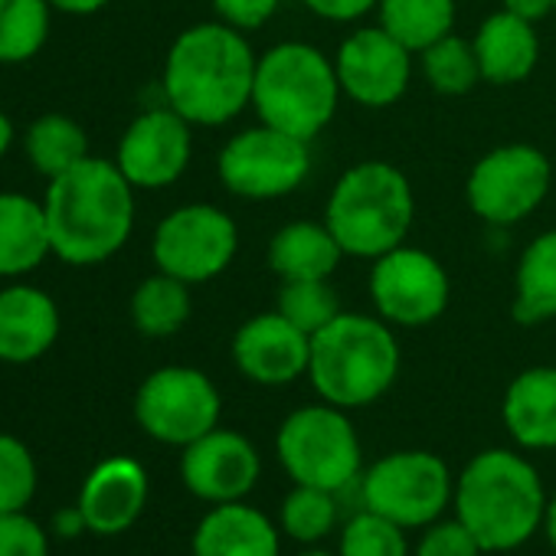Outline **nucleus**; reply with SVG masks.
Wrapping results in <instances>:
<instances>
[{
  "label": "nucleus",
  "mask_w": 556,
  "mask_h": 556,
  "mask_svg": "<svg viewBox=\"0 0 556 556\" xmlns=\"http://www.w3.org/2000/svg\"><path fill=\"white\" fill-rule=\"evenodd\" d=\"M400 377V344L380 315L341 312L312 334L308 380L318 396L341 409H361L390 393Z\"/></svg>",
  "instance_id": "obj_4"
},
{
  "label": "nucleus",
  "mask_w": 556,
  "mask_h": 556,
  "mask_svg": "<svg viewBox=\"0 0 556 556\" xmlns=\"http://www.w3.org/2000/svg\"><path fill=\"white\" fill-rule=\"evenodd\" d=\"M53 527H56V533H60V536H79L83 530H89V527H86V517H83V510H79V507H73V510H60V514H56V520H53Z\"/></svg>",
  "instance_id": "obj_41"
},
{
  "label": "nucleus",
  "mask_w": 556,
  "mask_h": 556,
  "mask_svg": "<svg viewBox=\"0 0 556 556\" xmlns=\"http://www.w3.org/2000/svg\"><path fill=\"white\" fill-rule=\"evenodd\" d=\"M216 174L219 184L242 200L289 197L312 174V141L258 122L223 144Z\"/></svg>",
  "instance_id": "obj_8"
},
{
  "label": "nucleus",
  "mask_w": 556,
  "mask_h": 556,
  "mask_svg": "<svg viewBox=\"0 0 556 556\" xmlns=\"http://www.w3.org/2000/svg\"><path fill=\"white\" fill-rule=\"evenodd\" d=\"M452 504L484 553L523 546L546 514V494L536 468L507 448L478 452L462 468Z\"/></svg>",
  "instance_id": "obj_3"
},
{
  "label": "nucleus",
  "mask_w": 556,
  "mask_h": 556,
  "mask_svg": "<svg viewBox=\"0 0 556 556\" xmlns=\"http://www.w3.org/2000/svg\"><path fill=\"white\" fill-rule=\"evenodd\" d=\"M0 556H50V540L24 510L0 514Z\"/></svg>",
  "instance_id": "obj_36"
},
{
  "label": "nucleus",
  "mask_w": 556,
  "mask_h": 556,
  "mask_svg": "<svg viewBox=\"0 0 556 556\" xmlns=\"http://www.w3.org/2000/svg\"><path fill=\"white\" fill-rule=\"evenodd\" d=\"M361 497L364 507L390 517L403 530L429 527L445 514L448 501L455 497V481L439 455L406 448L383 455L370 465L361 481Z\"/></svg>",
  "instance_id": "obj_10"
},
{
  "label": "nucleus",
  "mask_w": 556,
  "mask_h": 556,
  "mask_svg": "<svg viewBox=\"0 0 556 556\" xmlns=\"http://www.w3.org/2000/svg\"><path fill=\"white\" fill-rule=\"evenodd\" d=\"M14 122L4 115V112H0V157H4L8 151H11V144H14Z\"/></svg>",
  "instance_id": "obj_43"
},
{
  "label": "nucleus",
  "mask_w": 556,
  "mask_h": 556,
  "mask_svg": "<svg viewBox=\"0 0 556 556\" xmlns=\"http://www.w3.org/2000/svg\"><path fill=\"white\" fill-rule=\"evenodd\" d=\"M308 361L312 338L278 312L252 315L232 334V364L252 383L286 387L299 377H308Z\"/></svg>",
  "instance_id": "obj_17"
},
{
  "label": "nucleus",
  "mask_w": 556,
  "mask_h": 556,
  "mask_svg": "<svg viewBox=\"0 0 556 556\" xmlns=\"http://www.w3.org/2000/svg\"><path fill=\"white\" fill-rule=\"evenodd\" d=\"M543 530H546V540L549 546L556 549V494L546 501V514H543Z\"/></svg>",
  "instance_id": "obj_42"
},
{
  "label": "nucleus",
  "mask_w": 556,
  "mask_h": 556,
  "mask_svg": "<svg viewBox=\"0 0 556 556\" xmlns=\"http://www.w3.org/2000/svg\"><path fill=\"white\" fill-rule=\"evenodd\" d=\"M344 258L341 242L328 229V223L295 219L286 223L268 242V265L282 282H302V278H331Z\"/></svg>",
  "instance_id": "obj_24"
},
{
  "label": "nucleus",
  "mask_w": 556,
  "mask_h": 556,
  "mask_svg": "<svg viewBox=\"0 0 556 556\" xmlns=\"http://www.w3.org/2000/svg\"><path fill=\"white\" fill-rule=\"evenodd\" d=\"M190 286L167 271H154L131 295V325L144 338H170L190 321Z\"/></svg>",
  "instance_id": "obj_26"
},
{
  "label": "nucleus",
  "mask_w": 556,
  "mask_h": 556,
  "mask_svg": "<svg viewBox=\"0 0 556 556\" xmlns=\"http://www.w3.org/2000/svg\"><path fill=\"white\" fill-rule=\"evenodd\" d=\"M510 315L517 325L556 321V229L533 236L520 252Z\"/></svg>",
  "instance_id": "obj_25"
},
{
  "label": "nucleus",
  "mask_w": 556,
  "mask_h": 556,
  "mask_svg": "<svg viewBox=\"0 0 556 556\" xmlns=\"http://www.w3.org/2000/svg\"><path fill=\"white\" fill-rule=\"evenodd\" d=\"M278 462L295 484L344 491L361 475V439L341 406L315 403L286 416L275 435Z\"/></svg>",
  "instance_id": "obj_7"
},
{
  "label": "nucleus",
  "mask_w": 556,
  "mask_h": 556,
  "mask_svg": "<svg viewBox=\"0 0 556 556\" xmlns=\"http://www.w3.org/2000/svg\"><path fill=\"white\" fill-rule=\"evenodd\" d=\"M239 252L236 219L213 203H184L170 210L151 239L157 271H167L187 286H203L223 275Z\"/></svg>",
  "instance_id": "obj_9"
},
{
  "label": "nucleus",
  "mask_w": 556,
  "mask_h": 556,
  "mask_svg": "<svg viewBox=\"0 0 556 556\" xmlns=\"http://www.w3.org/2000/svg\"><path fill=\"white\" fill-rule=\"evenodd\" d=\"M193 125L170 105L141 112L122 135L115 164L135 190H161L184 177L193 157Z\"/></svg>",
  "instance_id": "obj_15"
},
{
  "label": "nucleus",
  "mask_w": 556,
  "mask_h": 556,
  "mask_svg": "<svg viewBox=\"0 0 556 556\" xmlns=\"http://www.w3.org/2000/svg\"><path fill=\"white\" fill-rule=\"evenodd\" d=\"M501 416L520 448H556V367H530L517 374L504 393Z\"/></svg>",
  "instance_id": "obj_20"
},
{
  "label": "nucleus",
  "mask_w": 556,
  "mask_h": 556,
  "mask_svg": "<svg viewBox=\"0 0 556 556\" xmlns=\"http://www.w3.org/2000/svg\"><path fill=\"white\" fill-rule=\"evenodd\" d=\"M24 151L30 167L53 180L89 157V138L70 115H40L24 135Z\"/></svg>",
  "instance_id": "obj_27"
},
{
  "label": "nucleus",
  "mask_w": 556,
  "mask_h": 556,
  "mask_svg": "<svg viewBox=\"0 0 556 556\" xmlns=\"http://www.w3.org/2000/svg\"><path fill=\"white\" fill-rule=\"evenodd\" d=\"M341 92L364 109L396 105L413 79V53L380 24L361 27L341 40L334 56Z\"/></svg>",
  "instance_id": "obj_14"
},
{
  "label": "nucleus",
  "mask_w": 556,
  "mask_h": 556,
  "mask_svg": "<svg viewBox=\"0 0 556 556\" xmlns=\"http://www.w3.org/2000/svg\"><path fill=\"white\" fill-rule=\"evenodd\" d=\"M278 530L275 523L242 504H216L193 530V556H278Z\"/></svg>",
  "instance_id": "obj_22"
},
{
  "label": "nucleus",
  "mask_w": 556,
  "mask_h": 556,
  "mask_svg": "<svg viewBox=\"0 0 556 556\" xmlns=\"http://www.w3.org/2000/svg\"><path fill=\"white\" fill-rule=\"evenodd\" d=\"M416 216L409 177L390 161H361L331 187L325 223L344 255L380 258L406 242Z\"/></svg>",
  "instance_id": "obj_5"
},
{
  "label": "nucleus",
  "mask_w": 556,
  "mask_h": 556,
  "mask_svg": "<svg viewBox=\"0 0 556 556\" xmlns=\"http://www.w3.org/2000/svg\"><path fill=\"white\" fill-rule=\"evenodd\" d=\"M53 11L60 14H73V17H89V14H99L102 8H109L112 0H50Z\"/></svg>",
  "instance_id": "obj_40"
},
{
  "label": "nucleus",
  "mask_w": 556,
  "mask_h": 556,
  "mask_svg": "<svg viewBox=\"0 0 556 556\" xmlns=\"http://www.w3.org/2000/svg\"><path fill=\"white\" fill-rule=\"evenodd\" d=\"M255 63L245 34L223 21L193 24L170 43L161 89L167 105L190 125L219 128L252 105Z\"/></svg>",
  "instance_id": "obj_1"
},
{
  "label": "nucleus",
  "mask_w": 556,
  "mask_h": 556,
  "mask_svg": "<svg viewBox=\"0 0 556 556\" xmlns=\"http://www.w3.org/2000/svg\"><path fill=\"white\" fill-rule=\"evenodd\" d=\"M278 4L282 0H213V11L226 27L239 34H252L275 17Z\"/></svg>",
  "instance_id": "obj_37"
},
{
  "label": "nucleus",
  "mask_w": 556,
  "mask_h": 556,
  "mask_svg": "<svg viewBox=\"0 0 556 556\" xmlns=\"http://www.w3.org/2000/svg\"><path fill=\"white\" fill-rule=\"evenodd\" d=\"M47 223L53 255L70 265L109 262L131 239L135 187L115 161L86 157L47 187Z\"/></svg>",
  "instance_id": "obj_2"
},
{
  "label": "nucleus",
  "mask_w": 556,
  "mask_h": 556,
  "mask_svg": "<svg viewBox=\"0 0 556 556\" xmlns=\"http://www.w3.org/2000/svg\"><path fill=\"white\" fill-rule=\"evenodd\" d=\"M302 556H334V553H328V549H305Z\"/></svg>",
  "instance_id": "obj_44"
},
{
  "label": "nucleus",
  "mask_w": 556,
  "mask_h": 556,
  "mask_svg": "<svg viewBox=\"0 0 556 556\" xmlns=\"http://www.w3.org/2000/svg\"><path fill=\"white\" fill-rule=\"evenodd\" d=\"M419 60H422L426 83L439 96H468L478 83H484L475 43L458 37V34H448V37L435 40L432 47H426L419 53Z\"/></svg>",
  "instance_id": "obj_30"
},
{
  "label": "nucleus",
  "mask_w": 556,
  "mask_h": 556,
  "mask_svg": "<svg viewBox=\"0 0 556 556\" xmlns=\"http://www.w3.org/2000/svg\"><path fill=\"white\" fill-rule=\"evenodd\" d=\"M278 520H282V530L292 540H299V543H318L338 523V494L334 491H325V488L299 484L282 501V514H278Z\"/></svg>",
  "instance_id": "obj_32"
},
{
  "label": "nucleus",
  "mask_w": 556,
  "mask_h": 556,
  "mask_svg": "<svg viewBox=\"0 0 556 556\" xmlns=\"http://www.w3.org/2000/svg\"><path fill=\"white\" fill-rule=\"evenodd\" d=\"M219 390L197 367H161L135 393L138 426L164 445L187 448L200 435L219 426Z\"/></svg>",
  "instance_id": "obj_12"
},
{
  "label": "nucleus",
  "mask_w": 556,
  "mask_h": 556,
  "mask_svg": "<svg viewBox=\"0 0 556 556\" xmlns=\"http://www.w3.org/2000/svg\"><path fill=\"white\" fill-rule=\"evenodd\" d=\"M341 556H409V546L400 523L364 507L344 523Z\"/></svg>",
  "instance_id": "obj_34"
},
{
  "label": "nucleus",
  "mask_w": 556,
  "mask_h": 556,
  "mask_svg": "<svg viewBox=\"0 0 556 556\" xmlns=\"http://www.w3.org/2000/svg\"><path fill=\"white\" fill-rule=\"evenodd\" d=\"M553 187V164L533 144H501L488 151L465 180L471 213L491 226L527 219Z\"/></svg>",
  "instance_id": "obj_11"
},
{
  "label": "nucleus",
  "mask_w": 556,
  "mask_h": 556,
  "mask_svg": "<svg viewBox=\"0 0 556 556\" xmlns=\"http://www.w3.org/2000/svg\"><path fill=\"white\" fill-rule=\"evenodd\" d=\"M452 282L445 265L416 245H396L370 265V302L393 328H426L448 308Z\"/></svg>",
  "instance_id": "obj_13"
},
{
  "label": "nucleus",
  "mask_w": 556,
  "mask_h": 556,
  "mask_svg": "<svg viewBox=\"0 0 556 556\" xmlns=\"http://www.w3.org/2000/svg\"><path fill=\"white\" fill-rule=\"evenodd\" d=\"M50 0H0V66L30 63L50 40Z\"/></svg>",
  "instance_id": "obj_29"
},
{
  "label": "nucleus",
  "mask_w": 556,
  "mask_h": 556,
  "mask_svg": "<svg viewBox=\"0 0 556 556\" xmlns=\"http://www.w3.org/2000/svg\"><path fill=\"white\" fill-rule=\"evenodd\" d=\"M341 96L334 60L312 43H278L255 63L252 109L278 131L315 141L334 122Z\"/></svg>",
  "instance_id": "obj_6"
},
{
  "label": "nucleus",
  "mask_w": 556,
  "mask_h": 556,
  "mask_svg": "<svg viewBox=\"0 0 556 556\" xmlns=\"http://www.w3.org/2000/svg\"><path fill=\"white\" fill-rule=\"evenodd\" d=\"M262 462L255 445L232 429H210L184 448L180 478L187 491L210 504L242 501L258 481Z\"/></svg>",
  "instance_id": "obj_16"
},
{
  "label": "nucleus",
  "mask_w": 556,
  "mask_h": 556,
  "mask_svg": "<svg viewBox=\"0 0 556 556\" xmlns=\"http://www.w3.org/2000/svg\"><path fill=\"white\" fill-rule=\"evenodd\" d=\"M53 255L43 203L27 193H0V278H21Z\"/></svg>",
  "instance_id": "obj_23"
},
{
  "label": "nucleus",
  "mask_w": 556,
  "mask_h": 556,
  "mask_svg": "<svg viewBox=\"0 0 556 556\" xmlns=\"http://www.w3.org/2000/svg\"><path fill=\"white\" fill-rule=\"evenodd\" d=\"M148 504V471L128 455H112L99 462L79 491V510L86 527L99 536L125 533Z\"/></svg>",
  "instance_id": "obj_18"
},
{
  "label": "nucleus",
  "mask_w": 556,
  "mask_h": 556,
  "mask_svg": "<svg viewBox=\"0 0 556 556\" xmlns=\"http://www.w3.org/2000/svg\"><path fill=\"white\" fill-rule=\"evenodd\" d=\"M275 312L312 338L321 328H328L344 308H341V299H338V289L331 286V278H302V282H282Z\"/></svg>",
  "instance_id": "obj_31"
},
{
  "label": "nucleus",
  "mask_w": 556,
  "mask_h": 556,
  "mask_svg": "<svg viewBox=\"0 0 556 556\" xmlns=\"http://www.w3.org/2000/svg\"><path fill=\"white\" fill-rule=\"evenodd\" d=\"M471 43L478 53L481 79L491 86H517L540 63V37L533 24L507 14L504 8L478 27Z\"/></svg>",
  "instance_id": "obj_21"
},
{
  "label": "nucleus",
  "mask_w": 556,
  "mask_h": 556,
  "mask_svg": "<svg viewBox=\"0 0 556 556\" xmlns=\"http://www.w3.org/2000/svg\"><path fill=\"white\" fill-rule=\"evenodd\" d=\"M553 14H556V0H553Z\"/></svg>",
  "instance_id": "obj_45"
},
{
  "label": "nucleus",
  "mask_w": 556,
  "mask_h": 556,
  "mask_svg": "<svg viewBox=\"0 0 556 556\" xmlns=\"http://www.w3.org/2000/svg\"><path fill=\"white\" fill-rule=\"evenodd\" d=\"M380 27L409 53H422L455 27V0H377Z\"/></svg>",
  "instance_id": "obj_28"
},
{
  "label": "nucleus",
  "mask_w": 556,
  "mask_h": 556,
  "mask_svg": "<svg viewBox=\"0 0 556 556\" xmlns=\"http://www.w3.org/2000/svg\"><path fill=\"white\" fill-rule=\"evenodd\" d=\"M37 458L17 439L0 432V514H21L37 494Z\"/></svg>",
  "instance_id": "obj_33"
},
{
  "label": "nucleus",
  "mask_w": 556,
  "mask_h": 556,
  "mask_svg": "<svg viewBox=\"0 0 556 556\" xmlns=\"http://www.w3.org/2000/svg\"><path fill=\"white\" fill-rule=\"evenodd\" d=\"M302 4L331 24H354L361 17H367L370 11H377V0H302Z\"/></svg>",
  "instance_id": "obj_38"
},
{
  "label": "nucleus",
  "mask_w": 556,
  "mask_h": 556,
  "mask_svg": "<svg viewBox=\"0 0 556 556\" xmlns=\"http://www.w3.org/2000/svg\"><path fill=\"white\" fill-rule=\"evenodd\" d=\"M504 11L527 21V24H540L543 17L553 14V0H501Z\"/></svg>",
  "instance_id": "obj_39"
},
{
  "label": "nucleus",
  "mask_w": 556,
  "mask_h": 556,
  "mask_svg": "<svg viewBox=\"0 0 556 556\" xmlns=\"http://www.w3.org/2000/svg\"><path fill=\"white\" fill-rule=\"evenodd\" d=\"M481 543L475 540V533L455 517V520H435L429 523V530L422 533L416 556H481Z\"/></svg>",
  "instance_id": "obj_35"
},
{
  "label": "nucleus",
  "mask_w": 556,
  "mask_h": 556,
  "mask_svg": "<svg viewBox=\"0 0 556 556\" xmlns=\"http://www.w3.org/2000/svg\"><path fill=\"white\" fill-rule=\"evenodd\" d=\"M60 338V308L37 286L0 289V361L34 364Z\"/></svg>",
  "instance_id": "obj_19"
}]
</instances>
